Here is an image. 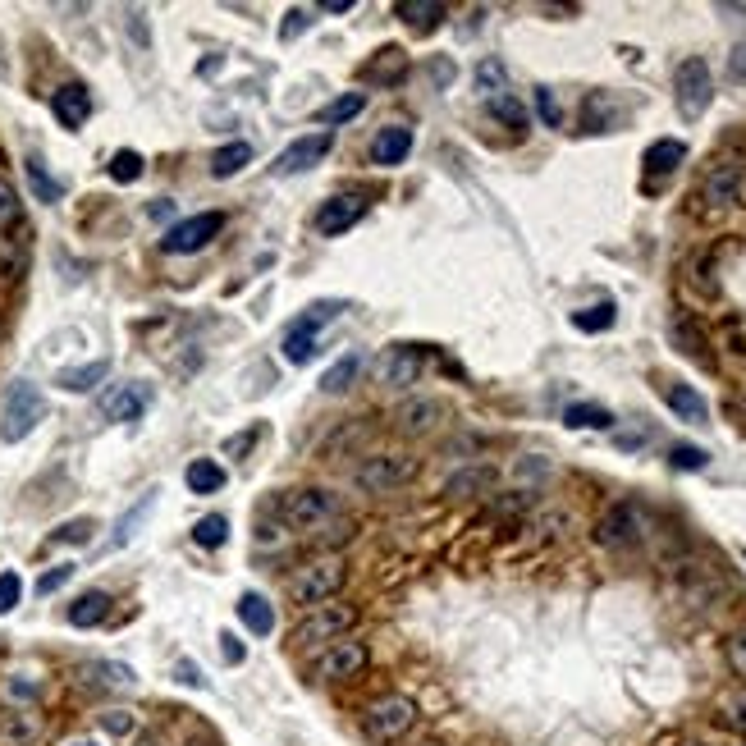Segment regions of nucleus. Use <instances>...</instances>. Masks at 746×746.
Here are the masks:
<instances>
[{
	"label": "nucleus",
	"mask_w": 746,
	"mask_h": 746,
	"mask_svg": "<svg viewBox=\"0 0 746 746\" xmlns=\"http://www.w3.org/2000/svg\"><path fill=\"white\" fill-rule=\"evenodd\" d=\"M193 541L206 545V550H220V545L229 541V518H220V513H206V518L193 527Z\"/></svg>",
	"instance_id": "obj_37"
},
{
	"label": "nucleus",
	"mask_w": 746,
	"mask_h": 746,
	"mask_svg": "<svg viewBox=\"0 0 746 746\" xmlns=\"http://www.w3.org/2000/svg\"><path fill=\"white\" fill-rule=\"evenodd\" d=\"M28 184H33V193L42 197V202H60V193H65V188H60L51 174H46L42 156H28Z\"/></svg>",
	"instance_id": "obj_40"
},
{
	"label": "nucleus",
	"mask_w": 746,
	"mask_h": 746,
	"mask_svg": "<svg viewBox=\"0 0 746 746\" xmlns=\"http://www.w3.org/2000/svg\"><path fill=\"white\" fill-rule=\"evenodd\" d=\"M422 371H426V357H422V348H412V344H394L376 357V385L390 394L412 390L422 380Z\"/></svg>",
	"instance_id": "obj_9"
},
{
	"label": "nucleus",
	"mask_w": 746,
	"mask_h": 746,
	"mask_svg": "<svg viewBox=\"0 0 746 746\" xmlns=\"http://www.w3.org/2000/svg\"><path fill=\"white\" fill-rule=\"evenodd\" d=\"M573 325L582 335H600V330L614 325V303H595V307H586V312H573Z\"/></svg>",
	"instance_id": "obj_39"
},
{
	"label": "nucleus",
	"mask_w": 746,
	"mask_h": 746,
	"mask_svg": "<svg viewBox=\"0 0 746 746\" xmlns=\"http://www.w3.org/2000/svg\"><path fill=\"white\" fill-rule=\"evenodd\" d=\"M19 600H23V577L14 573V568H5V573H0V614H10Z\"/></svg>",
	"instance_id": "obj_47"
},
{
	"label": "nucleus",
	"mask_w": 746,
	"mask_h": 746,
	"mask_svg": "<svg viewBox=\"0 0 746 746\" xmlns=\"http://www.w3.org/2000/svg\"><path fill=\"white\" fill-rule=\"evenodd\" d=\"M728 660H733V669L746 678V628L733 632V641H728Z\"/></svg>",
	"instance_id": "obj_53"
},
{
	"label": "nucleus",
	"mask_w": 746,
	"mask_h": 746,
	"mask_svg": "<svg viewBox=\"0 0 746 746\" xmlns=\"http://www.w3.org/2000/svg\"><path fill=\"white\" fill-rule=\"evenodd\" d=\"M92 531H97V522H92V518H74V522H65V527L55 531L51 541H60V545H87V541H92Z\"/></svg>",
	"instance_id": "obj_45"
},
{
	"label": "nucleus",
	"mask_w": 746,
	"mask_h": 746,
	"mask_svg": "<svg viewBox=\"0 0 746 746\" xmlns=\"http://www.w3.org/2000/svg\"><path fill=\"white\" fill-rule=\"evenodd\" d=\"M184 481H188L193 495H216V490L225 486V467H220L216 458H193L188 472H184Z\"/></svg>",
	"instance_id": "obj_28"
},
{
	"label": "nucleus",
	"mask_w": 746,
	"mask_h": 746,
	"mask_svg": "<svg viewBox=\"0 0 746 746\" xmlns=\"http://www.w3.org/2000/svg\"><path fill=\"white\" fill-rule=\"evenodd\" d=\"M335 147V138L330 133H307V138H298V142H289L280 156H275V165H271V174L275 179H293V174H303V170H312L316 161H321L325 152Z\"/></svg>",
	"instance_id": "obj_13"
},
{
	"label": "nucleus",
	"mask_w": 746,
	"mask_h": 746,
	"mask_svg": "<svg viewBox=\"0 0 746 746\" xmlns=\"http://www.w3.org/2000/svg\"><path fill=\"white\" fill-rule=\"evenodd\" d=\"M321 10H330V14H348V10H353V0H325Z\"/></svg>",
	"instance_id": "obj_58"
},
{
	"label": "nucleus",
	"mask_w": 746,
	"mask_h": 746,
	"mask_svg": "<svg viewBox=\"0 0 746 746\" xmlns=\"http://www.w3.org/2000/svg\"><path fill=\"white\" fill-rule=\"evenodd\" d=\"M106 376H110V362H106V357H97V362H87V367L60 371V376H55V385H60V390H69V394H87V390H97Z\"/></svg>",
	"instance_id": "obj_23"
},
{
	"label": "nucleus",
	"mask_w": 746,
	"mask_h": 746,
	"mask_svg": "<svg viewBox=\"0 0 746 746\" xmlns=\"http://www.w3.org/2000/svg\"><path fill=\"white\" fill-rule=\"evenodd\" d=\"M257 435H261V426H252L248 435H234V440H229L225 449H229V454H248V449H252V440H257Z\"/></svg>",
	"instance_id": "obj_56"
},
{
	"label": "nucleus",
	"mask_w": 746,
	"mask_h": 746,
	"mask_svg": "<svg viewBox=\"0 0 746 746\" xmlns=\"http://www.w3.org/2000/svg\"><path fill=\"white\" fill-rule=\"evenodd\" d=\"M51 110H55V119H60L65 129H83L87 115H92V97H87L83 83H65L51 97Z\"/></svg>",
	"instance_id": "obj_18"
},
{
	"label": "nucleus",
	"mask_w": 746,
	"mask_h": 746,
	"mask_svg": "<svg viewBox=\"0 0 746 746\" xmlns=\"http://www.w3.org/2000/svg\"><path fill=\"white\" fill-rule=\"evenodd\" d=\"M238 618H243V628H248L252 637H271V632H275V609H271V600H266L261 591L238 595Z\"/></svg>",
	"instance_id": "obj_21"
},
{
	"label": "nucleus",
	"mask_w": 746,
	"mask_h": 746,
	"mask_svg": "<svg viewBox=\"0 0 746 746\" xmlns=\"http://www.w3.org/2000/svg\"><path fill=\"white\" fill-rule=\"evenodd\" d=\"M367 646L362 641H348V637H339V641H330V646H321L316 650V660H312V678H321V682H348V678H357V673L367 669Z\"/></svg>",
	"instance_id": "obj_10"
},
{
	"label": "nucleus",
	"mask_w": 746,
	"mask_h": 746,
	"mask_svg": "<svg viewBox=\"0 0 746 746\" xmlns=\"http://www.w3.org/2000/svg\"><path fill=\"white\" fill-rule=\"evenodd\" d=\"M248 161H252V142H225V147L211 156V174H216V179H229V174H238Z\"/></svg>",
	"instance_id": "obj_31"
},
{
	"label": "nucleus",
	"mask_w": 746,
	"mask_h": 746,
	"mask_svg": "<svg viewBox=\"0 0 746 746\" xmlns=\"http://www.w3.org/2000/svg\"><path fill=\"white\" fill-rule=\"evenodd\" d=\"M403 74H408V55H403V46H380L367 65H362V83H399Z\"/></svg>",
	"instance_id": "obj_20"
},
{
	"label": "nucleus",
	"mask_w": 746,
	"mask_h": 746,
	"mask_svg": "<svg viewBox=\"0 0 746 746\" xmlns=\"http://www.w3.org/2000/svg\"><path fill=\"white\" fill-rule=\"evenodd\" d=\"M486 106H490V115L504 119L509 129H527V110H522V101L513 97V92H499V97H490Z\"/></svg>",
	"instance_id": "obj_38"
},
{
	"label": "nucleus",
	"mask_w": 746,
	"mask_h": 746,
	"mask_svg": "<svg viewBox=\"0 0 746 746\" xmlns=\"http://www.w3.org/2000/svg\"><path fill=\"white\" fill-rule=\"evenodd\" d=\"M728 78L746 83V42H742V46H733V55H728Z\"/></svg>",
	"instance_id": "obj_54"
},
{
	"label": "nucleus",
	"mask_w": 746,
	"mask_h": 746,
	"mask_svg": "<svg viewBox=\"0 0 746 746\" xmlns=\"http://www.w3.org/2000/svg\"><path fill=\"white\" fill-rule=\"evenodd\" d=\"M394 14H399L408 28H417V33H435L440 19H444V5H440V0H399Z\"/></svg>",
	"instance_id": "obj_22"
},
{
	"label": "nucleus",
	"mask_w": 746,
	"mask_h": 746,
	"mask_svg": "<svg viewBox=\"0 0 746 746\" xmlns=\"http://www.w3.org/2000/svg\"><path fill=\"white\" fill-rule=\"evenodd\" d=\"M719 710H724V724H728V728H737V733H746V687H737V692H728Z\"/></svg>",
	"instance_id": "obj_46"
},
{
	"label": "nucleus",
	"mask_w": 746,
	"mask_h": 746,
	"mask_svg": "<svg viewBox=\"0 0 746 746\" xmlns=\"http://www.w3.org/2000/svg\"><path fill=\"white\" fill-rule=\"evenodd\" d=\"M220 229H225V211H202V216H188V220H179V225L165 229L161 248L174 252V257H188V252H202Z\"/></svg>",
	"instance_id": "obj_11"
},
{
	"label": "nucleus",
	"mask_w": 746,
	"mask_h": 746,
	"mask_svg": "<svg viewBox=\"0 0 746 746\" xmlns=\"http://www.w3.org/2000/svg\"><path fill=\"white\" fill-rule=\"evenodd\" d=\"M362 197H330V202H321V211H316V234L335 238L344 234V229H353L357 220H362Z\"/></svg>",
	"instance_id": "obj_15"
},
{
	"label": "nucleus",
	"mask_w": 746,
	"mask_h": 746,
	"mask_svg": "<svg viewBox=\"0 0 746 746\" xmlns=\"http://www.w3.org/2000/svg\"><path fill=\"white\" fill-rule=\"evenodd\" d=\"M220 655H225L229 664H238V660H243V646H238V637H234V632H225V637H220Z\"/></svg>",
	"instance_id": "obj_55"
},
{
	"label": "nucleus",
	"mask_w": 746,
	"mask_h": 746,
	"mask_svg": "<svg viewBox=\"0 0 746 746\" xmlns=\"http://www.w3.org/2000/svg\"><path fill=\"white\" fill-rule=\"evenodd\" d=\"M46 417V399L33 380H14L10 394H5V408H0V440L19 444L37 431V422Z\"/></svg>",
	"instance_id": "obj_3"
},
{
	"label": "nucleus",
	"mask_w": 746,
	"mask_h": 746,
	"mask_svg": "<svg viewBox=\"0 0 746 746\" xmlns=\"http://www.w3.org/2000/svg\"><path fill=\"white\" fill-rule=\"evenodd\" d=\"M673 339H678V344H687V353H692V357H705V339L696 335L687 321H673Z\"/></svg>",
	"instance_id": "obj_52"
},
{
	"label": "nucleus",
	"mask_w": 746,
	"mask_h": 746,
	"mask_svg": "<svg viewBox=\"0 0 746 746\" xmlns=\"http://www.w3.org/2000/svg\"><path fill=\"white\" fill-rule=\"evenodd\" d=\"M74 577V563H60V568H51V573H42V582H37V595H51L60 591V586Z\"/></svg>",
	"instance_id": "obj_51"
},
{
	"label": "nucleus",
	"mask_w": 746,
	"mask_h": 746,
	"mask_svg": "<svg viewBox=\"0 0 746 746\" xmlns=\"http://www.w3.org/2000/svg\"><path fill=\"white\" fill-rule=\"evenodd\" d=\"M344 582H348L344 554H316V559H307V563L293 568L289 582H284V591H289V600L298 609H316V605H330Z\"/></svg>",
	"instance_id": "obj_1"
},
{
	"label": "nucleus",
	"mask_w": 746,
	"mask_h": 746,
	"mask_svg": "<svg viewBox=\"0 0 746 746\" xmlns=\"http://www.w3.org/2000/svg\"><path fill=\"white\" fill-rule=\"evenodd\" d=\"M408 152H412V129H408V124H385V129L371 138V147H367L371 165H403V161H408Z\"/></svg>",
	"instance_id": "obj_17"
},
{
	"label": "nucleus",
	"mask_w": 746,
	"mask_h": 746,
	"mask_svg": "<svg viewBox=\"0 0 746 746\" xmlns=\"http://www.w3.org/2000/svg\"><path fill=\"white\" fill-rule=\"evenodd\" d=\"M23 220V206H19V193H14V184L0 174V229H14Z\"/></svg>",
	"instance_id": "obj_43"
},
{
	"label": "nucleus",
	"mask_w": 746,
	"mask_h": 746,
	"mask_svg": "<svg viewBox=\"0 0 746 746\" xmlns=\"http://www.w3.org/2000/svg\"><path fill=\"white\" fill-rule=\"evenodd\" d=\"M490 486H495V467H467V472H458L454 481L444 486V495L472 499V495H486Z\"/></svg>",
	"instance_id": "obj_30"
},
{
	"label": "nucleus",
	"mask_w": 746,
	"mask_h": 746,
	"mask_svg": "<svg viewBox=\"0 0 746 746\" xmlns=\"http://www.w3.org/2000/svg\"><path fill=\"white\" fill-rule=\"evenodd\" d=\"M367 110V97L362 92H344L339 101H330V106L321 110V124H348V119H357Z\"/></svg>",
	"instance_id": "obj_35"
},
{
	"label": "nucleus",
	"mask_w": 746,
	"mask_h": 746,
	"mask_svg": "<svg viewBox=\"0 0 746 746\" xmlns=\"http://www.w3.org/2000/svg\"><path fill=\"white\" fill-rule=\"evenodd\" d=\"M582 124H586L591 133H605L609 124H614V106H609L605 92H591V97H586V106H582Z\"/></svg>",
	"instance_id": "obj_36"
},
{
	"label": "nucleus",
	"mask_w": 746,
	"mask_h": 746,
	"mask_svg": "<svg viewBox=\"0 0 746 746\" xmlns=\"http://www.w3.org/2000/svg\"><path fill=\"white\" fill-rule=\"evenodd\" d=\"M101 728H106V733H115V737H129L133 728H138V719H133L129 710H106V714H101Z\"/></svg>",
	"instance_id": "obj_48"
},
{
	"label": "nucleus",
	"mask_w": 746,
	"mask_h": 746,
	"mask_svg": "<svg viewBox=\"0 0 746 746\" xmlns=\"http://www.w3.org/2000/svg\"><path fill=\"white\" fill-rule=\"evenodd\" d=\"M147 408H152V385H142V380H129V385H115V390L101 394V412L110 422H138Z\"/></svg>",
	"instance_id": "obj_14"
},
{
	"label": "nucleus",
	"mask_w": 746,
	"mask_h": 746,
	"mask_svg": "<svg viewBox=\"0 0 746 746\" xmlns=\"http://www.w3.org/2000/svg\"><path fill=\"white\" fill-rule=\"evenodd\" d=\"M156 509V490H147V495L138 499V504H133L129 513H124V518H119V527H115V545H129L133 536H138V527L142 522H147V513Z\"/></svg>",
	"instance_id": "obj_34"
},
{
	"label": "nucleus",
	"mask_w": 746,
	"mask_h": 746,
	"mask_svg": "<svg viewBox=\"0 0 746 746\" xmlns=\"http://www.w3.org/2000/svg\"><path fill=\"white\" fill-rule=\"evenodd\" d=\"M339 316V303H321V307H312L307 316H298V321L289 325V335H284V357H289L293 367H303V362H312V353H316V330L321 325H330Z\"/></svg>",
	"instance_id": "obj_12"
},
{
	"label": "nucleus",
	"mask_w": 746,
	"mask_h": 746,
	"mask_svg": "<svg viewBox=\"0 0 746 746\" xmlns=\"http://www.w3.org/2000/svg\"><path fill=\"white\" fill-rule=\"evenodd\" d=\"M673 87H678V115L692 124V119H701L705 110H710L714 101V78H710V65H705L701 55H692V60H682L678 65V78H673Z\"/></svg>",
	"instance_id": "obj_8"
},
{
	"label": "nucleus",
	"mask_w": 746,
	"mask_h": 746,
	"mask_svg": "<svg viewBox=\"0 0 746 746\" xmlns=\"http://www.w3.org/2000/svg\"><path fill=\"white\" fill-rule=\"evenodd\" d=\"M646 531H650V518L637 504H614L605 518L595 522V541L605 545V550H637L646 541Z\"/></svg>",
	"instance_id": "obj_7"
},
{
	"label": "nucleus",
	"mask_w": 746,
	"mask_h": 746,
	"mask_svg": "<svg viewBox=\"0 0 746 746\" xmlns=\"http://www.w3.org/2000/svg\"><path fill=\"white\" fill-rule=\"evenodd\" d=\"M664 403H669V408L678 412L682 422H705V417H710L705 399L692 390V385H664Z\"/></svg>",
	"instance_id": "obj_29"
},
{
	"label": "nucleus",
	"mask_w": 746,
	"mask_h": 746,
	"mask_svg": "<svg viewBox=\"0 0 746 746\" xmlns=\"http://www.w3.org/2000/svg\"><path fill=\"white\" fill-rule=\"evenodd\" d=\"M37 733H42L37 714H28V710H5V714H0V746H28Z\"/></svg>",
	"instance_id": "obj_24"
},
{
	"label": "nucleus",
	"mask_w": 746,
	"mask_h": 746,
	"mask_svg": "<svg viewBox=\"0 0 746 746\" xmlns=\"http://www.w3.org/2000/svg\"><path fill=\"white\" fill-rule=\"evenodd\" d=\"M669 463L678 467V472H705V467H710V454H705V449H696V444H673Z\"/></svg>",
	"instance_id": "obj_42"
},
{
	"label": "nucleus",
	"mask_w": 746,
	"mask_h": 746,
	"mask_svg": "<svg viewBox=\"0 0 746 746\" xmlns=\"http://www.w3.org/2000/svg\"><path fill=\"white\" fill-rule=\"evenodd\" d=\"M504 65H499V60H481V65H476V92H481V97H499V92H504Z\"/></svg>",
	"instance_id": "obj_41"
},
{
	"label": "nucleus",
	"mask_w": 746,
	"mask_h": 746,
	"mask_svg": "<svg viewBox=\"0 0 746 746\" xmlns=\"http://www.w3.org/2000/svg\"><path fill=\"white\" fill-rule=\"evenodd\" d=\"M737 193H742V165L737 161H719L701 184V202L710 206H733Z\"/></svg>",
	"instance_id": "obj_16"
},
{
	"label": "nucleus",
	"mask_w": 746,
	"mask_h": 746,
	"mask_svg": "<svg viewBox=\"0 0 746 746\" xmlns=\"http://www.w3.org/2000/svg\"><path fill=\"white\" fill-rule=\"evenodd\" d=\"M174 673H179V682H188V687H206V678L197 673V664H188V660H179V669H174Z\"/></svg>",
	"instance_id": "obj_57"
},
{
	"label": "nucleus",
	"mask_w": 746,
	"mask_h": 746,
	"mask_svg": "<svg viewBox=\"0 0 746 746\" xmlns=\"http://www.w3.org/2000/svg\"><path fill=\"white\" fill-rule=\"evenodd\" d=\"M357 623V609L353 605H316V609H307L303 618H298V628L289 632L293 637V646H330V641H339L348 628Z\"/></svg>",
	"instance_id": "obj_6"
},
{
	"label": "nucleus",
	"mask_w": 746,
	"mask_h": 746,
	"mask_svg": "<svg viewBox=\"0 0 746 746\" xmlns=\"http://www.w3.org/2000/svg\"><path fill=\"white\" fill-rule=\"evenodd\" d=\"M417 458L412 454H371L353 467V486L367 490V495H394L417 476Z\"/></svg>",
	"instance_id": "obj_4"
},
{
	"label": "nucleus",
	"mask_w": 746,
	"mask_h": 746,
	"mask_svg": "<svg viewBox=\"0 0 746 746\" xmlns=\"http://www.w3.org/2000/svg\"><path fill=\"white\" fill-rule=\"evenodd\" d=\"M307 28H312V10H289V14H284L280 37H284V42H293V37L307 33Z\"/></svg>",
	"instance_id": "obj_49"
},
{
	"label": "nucleus",
	"mask_w": 746,
	"mask_h": 746,
	"mask_svg": "<svg viewBox=\"0 0 746 746\" xmlns=\"http://www.w3.org/2000/svg\"><path fill=\"white\" fill-rule=\"evenodd\" d=\"M357 724H362V737H367V742L394 746L399 737L412 733V724H417V701L403 696V692H385V696H376L371 705H362Z\"/></svg>",
	"instance_id": "obj_2"
},
{
	"label": "nucleus",
	"mask_w": 746,
	"mask_h": 746,
	"mask_svg": "<svg viewBox=\"0 0 746 746\" xmlns=\"http://www.w3.org/2000/svg\"><path fill=\"white\" fill-rule=\"evenodd\" d=\"M563 422L577 426V431H609V426H614V417H609L600 403H573V408L563 412Z\"/></svg>",
	"instance_id": "obj_32"
},
{
	"label": "nucleus",
	"mask_w": 746,
	"mask_h": 746,
	"mask_svg": "<svg viewBox=\"0 0 746 746\" xmlns=\"http://www.w3.org/2000/svg\"><path fill=\"white\" fill-rule=\"evenodd\" d=\"M110 179H115V184H133V179H142V156L138 152H115V156H110Z\"/></svg>",
	"instance_id": "obj_44"
},
{
	"label": "nucleus",
	"mask_w": 746,
	"mask_h": 746,
	"mask_svg": "<svg viewBox=\"0 0 746 746\" xmlns=\"http://www.w3.org/2000/svg\"><path fill=\"white\" fill-rule=\"evenodd\" d=\"M275 513H280L284 527L316 531V527H325V522H335L339 499L321 486H303V490H289L284 499H275Z\"/></svg>",
	"instance_id": "obj_5"
},
{
	"label": "nucleus",
	"mask_w": 746,
	"mask_h": 746,
	"mask_svg": "<svg viewBox=\"0 0 746 746\" xmlns=\"http://www.w3.org/2000/svg\"><path fill=\"white\" fill-rule=\"evenodd\" d=\"M682 161H687V142L678 138H660L646 147V174H673Z\"/></svg>",
	"instance_id": "obj_27"
},
{
	"label": "nucleus",
	"mask_w": 746,
	"mask_h": 746,
	"mask_svg": "<svg viewBox=\"0 0 746 746\" xmlns=\"http://www.w3.org/2000/svg\"><path fill=\"white\" fill-rule=\"evenodd\" d=\"M78 678L87 682V687H106V692H129L133 682H138V673L129 669V664H115V660H92L78 669Z\"/></svg>",
	"instance_id": "obj_19"
},
{
	"label": "nucleus",
	"mask_w": 746,
	"mask_h": 746,
	"mask_svg": "<svg viewBox=\"0 0 746 746\" xmlns=\"http://www.w3.org/2000/svg\"><path fill=\"white\" fill-rule=\"evenodd\" d=\"M106 614H110L106 591H83L74 605H69V623H74V628H97V623H106Z\"/></svg>",
	"instance_id": "obj_26"
},
{
	"label": "nucleus",
	"mask_w": 746,
	"mask_h": 746,
	"mask_svg": "<svg viewBox=\"0 0 746 746\" xmlns=\"http://www.w3.org/2000/svg\"><path fill=\"white\" fill-rule=\"evenodd\" d=\"M422 746H444V742H422Z\"/></svg>",
	"instance_id": "obj_60"
},
{
	"label": "nucleus",
	"mask_w": 746,
	"mask_h": 746,
	"mask_svg": "<svg viewBox=\"0 0 746 746\" xmlns=\"http://www.w3.org/2000/svg\"><path fill=\"white\" fill-rule=\"evenodd\" d=\"M357 371H362V357H357V353H344L335 367L321 376V390H325V394H344L348 385L357 380Z\"/></svg>",
	"instance_id": "obj_33"
},
{
	"label": "nucleus",
	"mask_w": 746,
	"mask_h": 746,
	"mask_svg": "<svg viewBox=\"0 0 746 746\" xmlns=\"http://www.w3.org/2000/svg\"><path fill=\"white\" fill-rule=\"evenodd\" d=\"M69 746H101V742H69Z\"/></svg>",
	"instance_id": "obj_59"
},
{
	"label": "nucleus",
	"mask_w": 746,
	"mask_h": 746,
	"mask_svg": "<svg viewBox=\"0 0 746 746\" xmlns=\"http://www.w3.org/2000/svg\"><path fill=\"white\" fill-rule=\"evenodd\" d=\"M440 417H444V403H435V399H417V403H408V408L399 412V431H408V435H426V431H435V426H440Z\"/></svg>",
	"instance_id": "obj_25"
},
{
	"label": "nucleus",
	"mask_w": 746,
	"mask_h": 746,
	"mask_svg": "<svg viewBox=\"0 0 746 746\" xmlns=\"http://www.w3.org/2000/svg\"><path fill=\"white\" fill-rule=\"evenodd\" d=\"M536 110H541V119L550 124V129H559V101H554V92L550 87H536Z\"/></svg>",
	"instance_id": "obj_50"
}]
</instances>
